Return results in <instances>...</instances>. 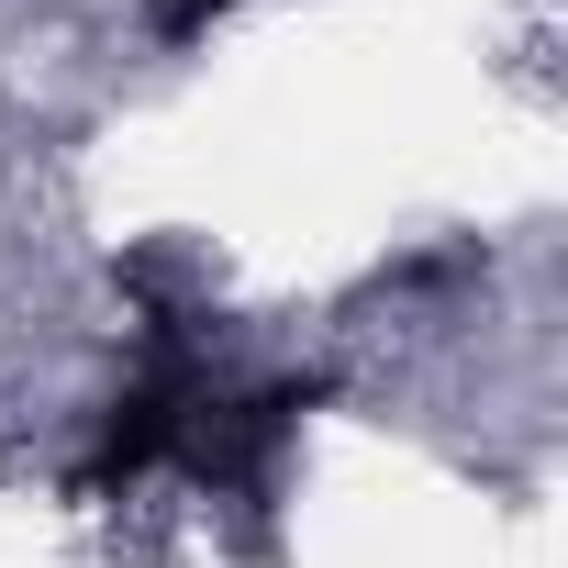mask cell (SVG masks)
<instances>
[{
  "label": "cell",
  "mask_w": 568,
  "mask_h": 568,
  "mask_svg": "<svg viewBox=\"0 0 568 568\" xmlns=\"http://www.w3.org/2000/svg\"><path fill=\"white\" fill-rule=\"evenodd\" d=\"M313 402H324V379H267V390H245V402H190L179 468L212 479V490H234V479H256L278 446H291V424H302Z\"/></svg>",
  "instance_id": "cell-1"
},
{
  "label": "cell",
  "mask_w": 568,
  "mask_h": 568,
  "mask_svg": "<svg viewBox=\"0 0 568 568\" xmlns=\"http://www.w3.org/2000/svg\"><path fill=\"white\" fill-rule=\"evenodd\" d=\"M179 424H190V379H179V368L134 379V390H123V402L101 413V457H90V479H101V490L145 479L156 457H179Z\"/></svg>",
  "instance_id": "cell-2"
},
{
  "label": "cell",
  "mask_w": 568,
  "mask_h": 568,
  "mask_svg": "<svg viewBox=\"0 0 568 568\" xmlns=\"http://www.w3.org/2000/svg\"><path fill=\"white\" fill-rule=\"evenodd\" d=\"M212 12H223V0H156V34H201Z\"/></svg>",
  "instance_id": "cell-3"
}]
</instances>
